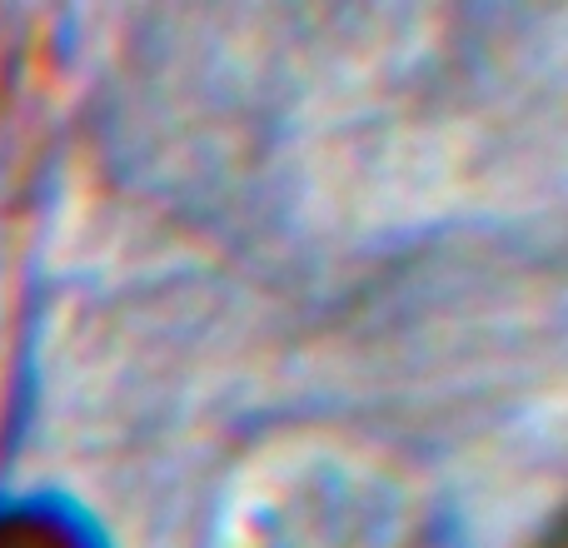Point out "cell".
<instances>
[{"mask_svg":"<svg viewBox=\"0 0 568 548\" xmlns=\"http://www.w3.org/2000/svg\"><path fill=\"white\" fill-rule=\"evenodd\" d=\"M0 548H75L50 524H0Z\"/></svg>","mask_w":568,"mask_h":548,"instance_id":"6da1fadb","label":"cell"}]
</instances>
